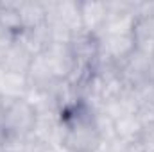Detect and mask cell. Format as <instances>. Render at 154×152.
<instances>
[{
    "label": "cell",
    "mask_w": 154,
    "mask_h": 152,
    "mask_svg": "<svg viewBox=\"0 0 154 152\" xmlns=\"http://www.w3.org/2000/svg\"><path fill=\"white\" fill-rule=\"evenodd\" d=\"M143 129V122L138 113H129L115 120V136L127 143H136Z\"/></svg>",
    "instance_id": "cell-7"
},
{
    "label": "cell",
    "mask_w": 154,
    "mask_h": 152,
    "mask_svg": "<svg viewBox=\"0 0 154 152\" xmlns=\"http://www.w3.org/2000/svg\"><path fill=\"white\" fill-rule=\"evenodd\" d=\"M0 31L16 38L23 31L18 2H0Z\"/></svg>",
    "instance_id": "cell-6"
},
{
    "label": "cell",
    "mask_w": 154,
    "mask_h": 152,
    "mask_svg": "<svg viewBox=\"0 0 154 152\" xmlns=\"http://www.w3.org/2000/svg\"><path fill=\"white\" fill-rule=\"evenodd\" d=\"M41 56L47 61L48 68L52 70L54 77L59 81H66L77 65L75 57L72 54V48H70V43H50L41 52Z\"/></svg>",
    "instance_id": "cell-2"
},
{
    "label": "cell",
    "mask_w": 154,
    "mask_h": 152,
    "mask_svg": "<svg viewBox=\"0 0 154 152\" xmlns=\"http://www.w3.org/2000/svg\"><path fill=\"white\" fill-rule=\"evenodd\" d=\"M0 152H2V147H0Z\"/></svg>",
    "instance_id": "cell-8"
},
{
    "label": "cell",
    "mask_w": 154,
    "mask_h": 152,
    "mask_svg": "<svg viewBox=\"0 0 154 152\" xmlns=\"http://www.w3.org/2000/svg\"><path fill=\"white\" fill-rule=\"evenodd\" d=\"M32 59H34V56L22 43H18L14 39L7 47V50L4 52V57L0 61V68L7 70V72H13V74H18V75H27Z\"/></svg>",
    "instance_id": "cell-3"
},
{
    "label": "cell",
    "mask_w": 154,
    "mask_h": 152,
    "mask_svg": "<svg viewBox=\"0 0 154 152\" xmlns=\"http://www.w3.org/2000/svg\"><path fill=\"white\" fill-rule=\"evenodd\" d=\"M82 31L97 36L108 18V4L106 2H79Z\"/></svg>",
    "instance_id": "cell-4"
},
{
    "label": "cell",
    "mask_w": 154,
    "mask_h": 152,
    "mask_svg": "<svg viewBox=\"0 0 154 152\" xmlns=\"http://www.w3.org/2000/svg\"><path fill=\"white\" fill-rule=\"evenodd\" d=\"M36 108L23 97L16 100H4L0 123L5 136H29L36 123Z\"/></svg>",
    "instance_id": "cell-1"
},
{
    "label": "cell",
    "mask_w": 154,
    "mask_h": 152,
    "mask_svg": "<svg viewBox=\"0 0 154 152\" xmlns=\"http://www.w3.org/2000/svg\"><path fill=\"white\" fill-rule=\"evenodd\" d=\"M18 11L22 16L23 31H32L47 23L45 2H18Z\"/></svg>",
    "instance_id": "cell-5"
}]
</instances>
